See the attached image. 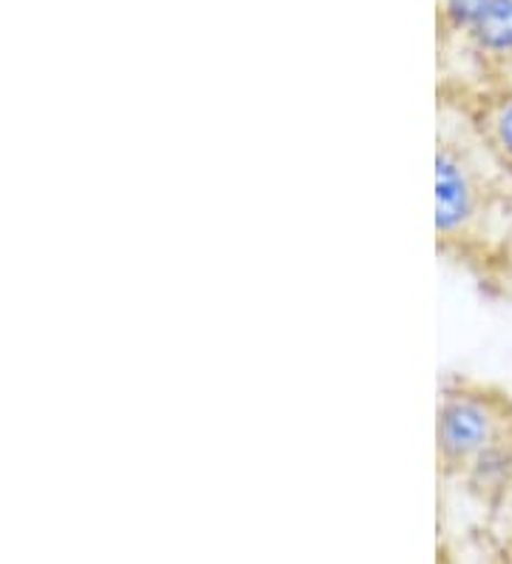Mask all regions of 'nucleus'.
Instances as JSON below:
<instances>
[{
	"label": "nucleus",
	"instance_id": "f257e3e1",
	"mask_svg": "<svg viewBox=\"0 0 512 564\" xmlns=\"http://www.w3.org/2000/svg\"><path fill=\"white\" fill-rule=\"evenodd\" d=\"M512 434V400L478 382H447L436 408V456L444 474L461 476L487 447Z\"/></svg>",
	"mask_w": 512,
	"mask_h": 564
},
{
	"label": "nucleus",
	"instance_id": "f03ea898",
	"mask_svg": "<svg viewBox=\"0 0 512 564\" xmlns=\"http://www.w3.org/2000/svg\"><path fill=\"white\" fill-rule=\"evenodd\" d=\"M487 192L476 163L453 140L436 152V237L444 248H461L476 237L484 217Z\"/></svg>",
	"mask_w": 512,
	"mask_h": 564
},
{
	"label": "nucleus",
	"instance_id": "7ed1b4c3",
	"mask_svg": "<svg viewBox=\"0 0 512 564\" xmlns=\"http://www.w3.org/2000/svg\"><path fill=\"white\" fill-rule=\"evenodd\" d=\"M465 46L492 75L512 72V0H487L484 12L467 32Z\"/></svg>",
	"mask_w": 512,
	"mask_h": 564
},
{
	"label": "nucleus",
	"instance_id": "20e7f679",
	"mask_svg": "<svg viewBox=\"0 0 512 564\" xmlns=\"http://www.w3.org/2000/svg\"><path fill=\"white\" fill-rule=\"evenodd\" d=\"M472 126L490 158L512 174V86L478 97L472 106Z\"/></svg>",
	"mask_w": 512,
	"mask_h": 564
},
{
	"label": "nucleus",
	"instance_id": "39448f33",
	"mask_svg": "<svg viewBox=\"0 0 512 564\" xmlns=\"http://www.w3.org/2000/svg\"><path fill=\"white\" fill-rule=\"evenodd\" d=\"M458 479L487 502L506 496L512 488V434L487 447L484 454H478Z\"/></svg>",
	"mask_w": 512,
	"mask_h": 564
},
{
	"label": "nucleus",
	"instance_id": "423d86ee",
	"mask_svg": "<svg viewBox=\"0 0 512 564\" xmlns=\"http://www.w3.org/2000/svg\"><path fill=\"white\" fill-rule=\"evenodd\" d=\"M487 0H438V29L444 37L465 41L478 14L484 12Z\"/></svg>",
	"mask_w": 512,
	"mask_h": 564
},
{
	"label": "nucleus",
	"instance_id": "0eeeda50",
	"mask_svg": "<svg viewBox=\"0 0 512 564\" xmlns=\"http://www.w3.org/2000/svg\"><path fill=\"white\" fill-rule=\"evenodd\" d=\"M461 564H501L495 556H476L472 562H461Z\"/></svg>",
	"mask_w": 512,
	"mask_h": 564
}]
</instances>
